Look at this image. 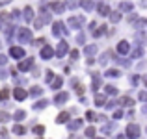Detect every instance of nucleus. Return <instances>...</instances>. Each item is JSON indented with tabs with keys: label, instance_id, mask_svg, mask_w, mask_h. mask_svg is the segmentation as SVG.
Listing matches in <instances>:
<instances>
[{
	"label": "nucleus",
	"instance_id": "nucleus-1",
	"mask_svg": "<svg viewBox=\"0 0 147 139\" xmlns=\"http://www.w3.org/2000/svg\"><path fill=\"white\" fill-rule=\"evenodd\" d=\"M127 137L138 139V137H140V126H138V124H129V126H127Z\"/></svg>",
	"mask_w": 147,
	"mask_h": 139
},
{
	"label": "nucleus",
	"instance_id": "nucleus-2",
	"mask_svg": "<svg viewBox=\"0 0 147 139\" xmlns=\"http://www.w3.org/2000/svg\"><path fill=\"white\" fill-rule=\"evenodd\" d=\"M17 35H19V41H21V43H28V41H32V32H30L28 28H21Z\"/></svg>",
	"mask_w": 147,
	"mask_h": 139
},
{
	"label": "nucleus",
	"instance_id": "nucleus-3",
	"mask_svg": "<svg viewBox=\"0 0 147 139\" xmlns=\"http://www.w3.org/2000/svg\"><path fill=\"white\" fill-rule=\"evenodd\" d=\"M82 24H84V17H80V15H75V17L69 19V26H71L73 30H75V28H80Z\"/></svg>",
	"mask_w": 147,
	"mask_h": 139
},
{
	"label": "nucleus",
	"instance_id": "nucleus-4",
	"mask_svg": "<svg viewBox=\"0 0 147 139\" xmlns=\"http://www.w3.org/2000/svg\"><path fill=\"white\" fill-rule=\"evenodd\" d=\"M32 65H34V59H32V57H28V59H24V61H21V63H19V71L26 72V71H30V69H32Z\"/></svg>",
	"mask_w": 147,
	"mask_h": 139
},
{
	"label": "nucleus",
	"instance_id": "nucleus-5",
	"mask_svg": "<svg viewBox=\"0 0 147 139\" xmlns=\"http://www.w3.org/2000/svg\"><path fill=\"white\" fill-rule=\"evenodd\" d=\"M9 54H11L13 57H17V59H21V57L24 56V48H21V46H11Z\"/></svg>",
	"mask_w": 147,
	"mask_h": 139
},
{
	"label": "nucleus",
	"instance_id": "nucleus-6",
	"mask_svg": "<svg viewBox=\"0 0 147 139\" xmlns=\"http://www.w3.org/2000/svg\"><path fill=\"white\" fill-rule=\"evenodd\" d=\"M52 33L54 35H61V33H67L63 30V24H61V22H54L52 24Z\"/></svg>",
	"mask_w": 147,
	"mask_h": 139
},
{
	"label": "nucleus",
	"instance_id": "nucleus-7",
	"mask_svg": "<svg viewBox=\"0 0 147 139\" xmlns=\"http://www.w3.org/2000/svg\"><path fill=\"white\" fill-rule=\"evenodd\" d=\"M13 96L17 100H24L26 96H28V91H24V89H21V87H19V89H13Z\"/></svg>",
	"mask_w": 147,
	"mask_h": 139
},
{
	"label": "nucleus",
	"instance_id": "nucleus-8",
	"mask_svg": "<svg viewBox=\"0 0 147 139\" xmlns=\"http://www.w3.org/2000/svg\"><path fill=\"white\" fill-rule=\"evenodd\" d=\"M52 56H54V50L50 48V46H43V50H41V57H43V59H50Z\"/></svg>",
	"mask_w": 147,
	"mask_h": 139
},
{
	"label": "nucleus",
	"instance_id": "nucleus-9",
	"mask_svg": "<svg viewBox=\"0 0 147 139\" xmlns=\"http://www.w3.org/2000/svg\"><path fill=\"white\" fill-rule=\"evenodd\" d=\"M117 52H119V54H129V41H119Z\"/></svg>",
	"mask_w": 147,
	"mask_h": 139
},
{
	"label": "nucleus",
	"instance_id": "nucleus-10",
	"mask_svg": "<svg viewBox=\"0 0 147 139\" xmlns=\"http://www.w3.org/2000/svg\"><path fill=\"white\" fill-rule=\"evenodd\" d=\"M65 52H67V43H65V41H61V43L58 45V50H56V56H58V57H61V56H63Z\"/></svg>",
	"mask_w": 147,
	"mask_h": 139
},
{
	"label": "nucleus",
	"instance_id": "nucleus-11",
	"mask_svg": "<svg viewBox=\"0 0 147 139\" xmlns=\"http://www.w3.org/2000/svg\"><path fill=\"white\" fill-rule=\"evenodd\" d=\"M67 98H69V95H67V93H60V95H56V96H54V102H56V104H63Z\"/></svg>",
	"mask_w": 147,
	"mask_h": 139
},
{
	"label": "nucleus",
	"instance_id": "nucleus-12",
	"mask_svg": "<svg viewBox=\"0 0 147 139\" xmlns=\"http://www.w3.org/2000/svg\"><path fill=\"white\" fill-rule=\"evenodd\" d=\"M50 7H52V11H56V13H61V11L65 9V6L61 2H52V4H50Z\"/></svg>",
	"mask_w": 147,
	"mask_h": 139
},
{
	"label": "nucleus",
	"instance_id": "nucleus-13",
	"mask_svg": "<svg viewBox=\"0 0 147 139\" xmlns=\"http://www.w3.org/2000/svg\"><path fill=\"white\" fill-rule=\"evenodd\" d=\"M69 121V111H63V113H60L56 117V122H60V124H63V122Z\"/></svg>",
	"mask_w": 147,
	"mask_h": 139
},
{
	"label": "nucleus",
	"instance_id": "nucleus-14",
	"mask_svg": "<svg viewBox=\"0 0 147 139\" xmlns=\"http://www.w3.org/2000/svg\"><path fill=\"white\" fill-rule=\"evenodd\" d=\"M106 76H108V78H119V76H121V72H119L117 69H108V71H106Z\"/></svg>",
	"mask_w": 147,
	"mask_h": 139
},
{
	"label": "nucleus",
	"instance_id": "nucleus-15",
	"mask_svg": "<svg viewBox=\"0 0 147 139\" xmlns=\"http://www.w3.org/2000/svg\"><path fill=\"white\" fill-rule=\"evenodd\" d=\"M119 104L121 106H134V100L130 96H123V98H119Z\"/></svg>",
	"mask_w": 147,
	"mask_h": 139
},
{
	"label": "nucleus",
	"instance_id": "nucleus-16",
	"mask_svg": "<svg viewBox=\"0 0 147 139\" xmlns=\"http://www.w3.org/2000/svg\"><path fill=\"white\" fill-rule=\"evenodd\" d=\"M97 9H99V13L102 15V17H106V15L110 13V7H108L106 4H99V7H97Z\"/></svg>",
	"mask_w": 147,
	"mask_h": 139
},
{
	"label": "nucleus",
	"instance_id": "nucleus-17",
	"mask_svg": "<svg viewBox=\"0 0 147 139\" xmlns=\"http://www.w3.org/2000/svg\"><path fill=\"white\" fill-rule=\"evenodd\" d=\"M84 52H86V56H93V54L97 52V46L95 45H88L86 48H84Z\"/></svg>",
	"mask_w": 147,
	"mask_h": 139
},
{
	"label": "nucleus",
	"instance_id": "nucleus-18",
	"mask_svg": "<svg viewBox=\"0 0 147 139\" xmlns=\"http://www.w3.org/2000/svg\"><path fill=\"white\" fill-rule=\"evenodd\" d=\"M24 19H26V21H28V22H30V21H32V19H34V9H32V7H30V6H28V7H26V9H24Z\"/></svg>",
	"mask_w": 147,
	"mask_h": 139
},
{
	"label": "nucleus",
	"instance_id": "nucleus-19",
	"mask_svg": "<svg viewBox=\"0 0 147 139\" xmlns=\"http://www.w3.org/2000/svg\"><path fill=\"white\" fill-rule=\"evenodd\" d=\"M80 6H82L84 9H88V11L93 9V2H91V0H82V2H80Z\"/></svg>",
	"mask_w": 147,
	"mask_h": 139
},
{
	"label": "nucleus",
	"instance_id": "nucleus-20",
	"mask_svg": "<svg viewBox=\"0 0 147 139\" xmlns=\"http://www.w3.org/2000/svg\"><path fill=\"white\" fill-rule=\"evenodd\" d=\"M110 19H112V22H117L119 19H121V13H119V11H112V13H110Z\"/></svg>",
	"mask_w": 147,
	"mask_h": 139
},
{
	"label": "nucleus",
	"instance_id": "nucleus-21",
	"mask_svg": "<svg viewBox=\"0 0 147 139\" xmlns=\"http://www.w3.org/2000/svg\"><path fill=\"white\" fill-rule=\"evenodd\" d=\"M26 132V128H24V126H13V134H19V136H22V134H24Z\"/></svg>",
	"mask_w": 147,
	"mask_h": 139
},
{
	"label": "nucleus",
	"instance_id": "nucleus-22",
	"mask_svg": "<svg viewBox=\"0 0 147 139\" xmlns=\"http://www.w3.org/2000/svg\"><path fill=\"white\" fill-rule=\"evenodd\" d=\"M30 95H32V96H39V95H41V87L34 86L32 89H30Z\"/></svg>",
	"mask_w": 147,
	"mask_h": 139
},
{
	"label": "nucleus",
	"instance_id": "nucleus-23",
	"mask_svg": "<svg viewBox=\"0 0 147 139\" xmlns=\"http://www.w3.org/2000/svg\"><path fill=\"white\" fill-rule=\"evenodd\" d=\"M9 113H6V111H0V121H2V122H7V121H9Z\"/></svg>",
	"mask_w": 147,
	"mask_h": 139
},
{
	"label": "nucleus",
	"instance_id": "nucleus-24",
	"mask_svg": "<svg viewBox=\"0 0 147 139\" xmlns=\"http://www.w3.org/2000/svg\"><path fill=\"white\" fill-rule=\"evenodd\" d=\"M24 115H26V113H24V111H22V110H19V111H17V113H15V115H13V119H15V121H21V119H24Z\"/></svg>",
	"mask_w": 147,
	"mask_h": 139
},
{
	"label": "nucleus",
	"instance_id": "nucleus-25",
	"mask_svg": "<svg viewBox=\"0 0 147 139\" xmlns=\"http://www.w3.org/2000/svg\"><path fill=\"white\" fill-rule=\"evenodd\" d=\"M80 126H82V122H80V121H75V122H71V124H69V130H78Z\"/></svg>",
	"mask_w": 147,
	"mask_h": 139
},
{
	"label": "nucleus",
	"instance_id": "nucleus-26",
	"mask_svg": "<svg viewBox=\"0 0 147 139\" xmlns=\"http://www.w3.org/2000/svg\"><path fill=\"white\" fill-rule=\"evenodd\" d=\"M104 30H106V26H104V24H102V26H99V28H97V32H93V35H95V37L102 35V33H104Z\"/></svg>",
	"mask_w": 147,
	"mask_h": 139
},
{
	"label": "nucleus",
	"instance_id": "nucleus-27",
	"mask_svg": "<svg viewBox=\"0 0 147 139\" xmlns=\"http://www.w3.org/2000/svg\"><path fill=\"white\" fill-rule=\"evenodd\" d=\"M142 54H144V48H142V46H138V48L132 52V57H140Z\"/></svg>",
	"mask_w": 147,
	"mask_h": 139
},
{
	"label": "nucleus",
	"instance_id": "nucleus-28",
	"mask_svg": "<svg viewBox=\"0 0 147 139\" xmlns=\"http://www.w3.org/2000/svg\"><path fill=\"white\" fill-rule=\"evenodd\" d=\"M47 100H39V102H36V106H34V108H36V110H41V108H45V106H47Z\"/></svg>",
	"mask_w": 147,
	"mask_h": 139
},
{
	"label": "nucleus",
	"instance_id": "nucleus-29",
	"mask_svg": "<svg viewBox=\"0 0 147 139\" xmlns=\"http://www.w3.org/2000/svg\"><path fill=\"white\" fill-rule=\"evenodd\" d=\"M61 84H63V80H61V78H56L52 82V87H54V89H58V87H61Z\"/></svg>",
	"mask_w": 147,
	"mask_h": 139
},
{
	"label": "nucleus",
	"instance_id": "nucleus-30",
	"mask_svg": "<svg viewBox=\"0 0 147 139\" xmlns=\"http://www.w3.org/2000/svg\"><path fill=\"white\" fill-rule=\"evenodd\" d=\"M119 7H121L123 11H129V9H132V4H129V2H123V4H121Z\"/></svg>",
	"mask_w": 147,
	"mask_h": 139
},
{
	"label": "nucleus",
	"instance_id": "nucleus-31",
	"mask_svg": "<svg viewBox=\"0 0 147 139\" xmlns=\"http://www.w3.org/2000/svg\"><path fill=\"white\" fill-rule=\"evenodd\" d=\"M34 134H37V136L45 134V126H36V128H34Z\"/></svg>",
	"mask_w": 147,
	"mask_h": 139
},
{
	"label": "nucleus",
	"instance_id": "nucleus-32",
	"mask_svg": "<svg viewBox=\"0 0 147 139\" xmlns=\"http://www.w3.org/2000/svg\"><path fill=\"white\" fill-rule=\"evenodd\" d=\"M7 96H9V91H7V89H2V91H0V100H6Z\"/></svg>",
	"mask_w": 147,
	"mask_h": 139
},
{
	"label": "nucleus",
	"instance_id": "nucleus-33",
	"mask_svg": "<svg viewBox=\"0 0 147 139\" xmlns=\"http://www.w3.org/2000/svg\"><path fill=\"white\" fill-rule=\"evenodd\" d=\"M106 93H108V95H115V93H117V89H115L114 86H106Z\"/></svg>",
	"mask_w": 147,
	"mask_h": 139
},
{
	"label": "nucleus",
	"instance_id": "nucleus-34",
	"mask_svg": "<svg viewBox=\"0 0 147 139\" xmlns=\"http://www.w3.org/2000/svg\"><path fill=\"white\" fill-rule=\"evenodd\" d=\"M93 134H95V128H93V126H90V128L86 130V136L88 137H93Z\"/></svg>",
	"mask_w": 147,
	"mask_h": 139
},
{
	"label": "nucleus",
	"instance_id": "nucleus-35",
	"mask_svg": "<svg viewBox=\"0 0 147 139\" xmlns=\"http://www.w3.org/2000/svg\"><path fill=\"white\" fill-rule=\"evenodd\" d=\"M95 104H97V106H102L104 104V96H97V98H95Z\"/></svg>",
	"mask_w": 147,
	"mask_h": 139
},
{
	"label": "nucleus",
	"instance_id": "nucleus-36",
	"mask_svg": "<svg viewBox=\"0 0 147 139\" xmlns=\"http://www.w3.org/2000/svg\"><path fill=\"white\" fill-rule=\"evenodd\" d=\"M86 119H90V121H93V119H95V113H93V111H88V113H86Z\"/></svg>",
	"mask_w": 147,
	"mask_h": 139
},
{
	"label": "nucleus",
	"instance_id": "nucleus-37",
	"mask_svg": "<svg viewBox=\"0 0 147 139\" xmlns=\"http://www.w3.org/2000/svg\"><path fill=\"white\" fill-rule=\"evenodd\" d=\"M76 93H78V95H82V93H84V86H80V84H76Z\"/></svg>",
	"mask_w": 147,
	"mask_h": 139
},
{
	"label": "nucleus",
	"instance_id": "nucleus-38",
	"mask_svg": "<svg viewBox=\"0 0 147 139\" xmlns=\"http://www.w3.org/2000/svg\"><path fill=\"white\" fill-rule=\"evenodd\" d=\"M43 43H45V39H36L34 41V46H41Z\"/></svg>",
	"mask_w": 147,
	"mask_h": 139
},
{
	"label": "nucleus",
	"instance_id": "nucleus-39",
	"mask_svg": "<svg viewBox=\"0 0 147 139\" xmlns=\"http://www.w3.org/2000/svg\"><path fill=\"white\" fill-rule=\"evenodd\" d=\"M52 71H47V76H45V78H47V82H50V80H52Z\"/></svg>",
	"mask_w": 147,
	"mask_h": 139
},
{
	"label": "nucleus",
	"instance_id": "nucleus-40",
	"mask_svg": "<svg viewBox=\"0 0 147 139\" xmlns=\"http://www.w3.org/2000/svg\"><path fill=\"white\" fill-rule=\"evenodd\" d=\"M6 61H7V57H6V56H2V54H0V65H6Z\"/></svg>",
	"mask_w": 147,
	"mask_h": 139
},
{
	"label": "nucleus",
	"instance_id": "nucleus-41",
	"mask_svg": "<svg viewBox=\"0 0 147 139\" xmlns=\"http://www.w3.org/2000/svg\"><path fill=\"white\" fill-rule=\"evenodd\" d=\"M76 57H78V52H76V50H73V52H71V59H76Z\"/></svg>",
	"mask_w": 147,
	"mask_h": 139
},
{
	"label": "nucleus",
	"instance_id": "nucleus-42",
	"mask_svg": "<svg viewBox=\"0 0 147 139\" xmlns=\"http://www.w3.org/2000/svg\"><path fill=\"white\" fill-rule=\"evenodd\" d=\"M119 117H123V111H115L114 113V119H119Z\"/></svg>",
	"mask_w": 147,
	"mask_h": 139
},
{
	"label": "nucleus",
	"instance_id": "nucleus-43",
	"mask_svg": "<svg viewBox=\"0 0 147 139\" xmlns=\"http://www.w3.org/2000/svg\"><path fill=\"white\" fill-rule=\"evenodd\" d=\"M0 78H2V80L6 78V72H4V71H0Z\"/></svg>",
	"mask_w": 147,
	"mask_h": 139
},
{
	"label": "nucleus",
	"instance_id": "nucleus-44",
	"mask_svg": "<svg viewBox=\"0 0 147 139\" xmlns=\"http://www.w3.org/2000/svg\"><path fill=\"white\" fill-rule=\"evenodd\" d=\"M115 139H125V137H123V136H115Z\"/></svg>",
	"mask_w": 147,
	"mask_h": 139
}]
</instances>
